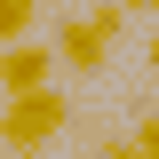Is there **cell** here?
Here are the masks:
<instances>
[{"label":"cell","mask_w":159,"mask_h":159,"mask_svg":"<svg viewBox=\"0 0 159 159\" xmlns=\"http://www.w3.org/2000/svg\"><path fill=\"white\" fill-rule=\"evenodd\" d=\"M64 127H72V96H64L56 80H48V88H24V96L0 103V143H8V151H48Z\"/></svg>","instance_id":"obj_1"},{"label":"cell","mask_w":159,"mask_h":159,"mask_svg":"<svg viewBox=\"0 0 159 159\" xmlns=\"http://www.w3.org/2000/svg\"><path fill=\"white\" fill-rule=\"evenodd\" d=\"M119 32H127V8H119V0H103V8H88V16H64L56 24V64L103 72V56L119 48Z\"/></svg>","instance_id":"obj_2"},{"label":"cell","mask_w":159,"mask_h":159,"mask_svg":"<svg viewBox=\"0 0 159 159\" xmlns=\"http://www.w3.org/2000/svg\"><path fill=\"white\" fill-rule=\"evenodd\" d=\"M56 80V48L48 40H8L0 48V96H24V88H48Z\"/></svg>","instance_id":"obj_3"},{"label":"cell","mask_w":159,"mask_h":159,"mask_svg":"<svg viewBox=\"0 0 159 159\" xmlns=\"http://www.w3.org/2000/svg\"><path fill=\"white\" fill-rule=\"evenodd\" d=\"M32 16H40V0H0V48L8 40H32Z\"/></svg>","instance_id":"obj_4"},{"label":"cell","mask_w":159,"mask_h":159,"mask_svg":"<svg viewBox=\"0 0 159 159\" xmlns=\"http://www.w3.org/2000/svg\"><path fill=\"white\" fill-rule=\"evenodd\" d=\"M135 151H143V159H159V111H151V119L135 127Z\"/></svg>","instance_id":"obj_5"},{"label":"cell","mask_w":159,"mask_h":159,"mask_svg":"<svg viewBox=\"0 0 159 159\" xmlns=\"http://www.w3.org/2000/svg\"><path fill=\"white\" fill-rule=\"evenodd\" d=\"M103 159H143V151H135V143H111V151H103Z\"/></svg>","instance_id":"obj_6"},{"label":"cell","mask_w":159,"mask_h":159,"mask_svg":"<svg viewBox=\"0 0 159 159\" xmlns=\"http://www.w3.org/2000/svg\"><path fill=\"white\" fill-rule=\"evenodd\" d=\"M119 8H127V16H143V8H159V0H119Z\"/></svg>","instance_id":"obj_7"},{"label":"cell","mask_w":159,"mask_h":159,"mask_svg":"<svg viewBox=\"0 0 159 159\" xmlns=\"http://www.w3.org/2000/svg\"><path fill=\"white\" fill-rule=\"evenodd\" d=\"M8 159H40V151H8Z\"/></svg>","instance_id":"obj_8"},{"label":"cell","mask_w":159,"mask_h":159,"mask_svg":"<svg viewBox=\"0 0 159 159\" xmlns=\"http://www.w3.org/2000/svg\"><path fill=\"white\" fill-rule=\"evenodd\" d=\"M151 64H159V48H151Z\"/></svg>","instance_id":"obj_9"}]
</instances>
